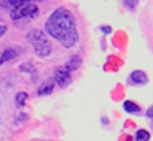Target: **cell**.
Wrapping results in <instances>:
<instances>
[{
  "label": "cell",
  "instance_id": "cell-1",
  "mask_svg": "<svg viewBox=\"0 0 153 141\" xmlns=\"http://www.w3.org/2000/svg\"><path fill=\"white\" fill-rule=\"evenodd\" d=\"M46 33L61 43L63 48H74L79 43V33L76 26V18L68 8H56L45 23Z\"/></svg>",
  "mask_w": 153,
  "mask_h": 141
},
{
  "label": "cell",
  "instance_id": "cell-2",
  "mask_svg": "<svg viewBox=\"0 0 153 141\" xmlns=\"http://www.w3.org/2000/svg\"><path fill=\"white\" fill-rule=\"evenodd\" d=\"M38 15H40V8H38V5H35L33 2L30 3H25V5L18 7V8H13L10 10V18L13 20V21H17V20H22V18H38Z\"/></svg>",
  "mask_w": 153,
  "mask_h": 141
},
{
  "label": "cell",
  "instance_id": "cell-3",
  "mask_svg": "<svg viewBox=\"0 0 153 141\" xmlns=\"http://www.w3.org/2000/svg\"><path fill=\"white\" fill-rule=\"evenodd\" d=\"M31 46H33V52L40 59L48 58V56L53 52V46H51L50 39H48L46 36H45V38H41V39H38V41H35V43H31Z\"/></svg>",
  "mask_w": 153,
  "mask_h": 141
},
{
  "label": "cell",
  "instance_id": "cell-4",
  "mask_svg": "<svg viewBox=\"0 0 153 141\" xmlns=\"http://www.w3.org/2000/svg\"><path fill=\"white\" fill-rule=\"evenodd\" d=\"M71 72L69 71H66L64 69V66H59V67H56L54 69V72H53V82L54 84H58L59 87H68V85L71 84Z\"/></svg>",
  "mask_w": 153,
  "mask_h": 141
},
{
  "label": "cell",
  "instance_id": "cell-5",
  "mask_svg": "<svg viewBox=\"0 0 153 141\" xmlns=\"http://www.w3.org/2000/svg\"><path fill=\"white\" fill-rule=\"evenodd\" d=\"M148 75L145 74L143 71H140V69H135V71H132V74L128 75V82L132 85H146L148 84Z\"/></svg>",
  "mask_w": 153,
  "mask_h": 141
},
{
  "label": "cell",
  "instance_id": "cell-6",
  "mask_svg": "<svg viewBox=\"0 0 153 141\" xmlns=\"http://www.w3.org/2000/svg\"><path fill=\"white\" fill-rule=\"evenodd\" d=\"M81 64H82L81 56L79 54H73L66 62H64V69H66V71H69V72H73V71H77V69L81 67Z\"/></svg>",
  "mask_w": 153,
  "mask_h": 141
},
{
  "label": "cell",
  "instance_id": "cell-7",
  "mask_svg": "<svg viewBox=\"0 0 153 141\" xmlns=\"http://www.w3.org/2000/svg\"><path fill=\"white\" fill-rule=\"evenodd\" d=\"M122 108L130 115H140L142 113V107H140L138 103H135L133 100H125L122 103Z\"/></svg>",
  "mask_w": 153,
  "mask_h": 141
},
{
  "label": "cell",
  "instance_id": "cell-8",
  "mask_svg": "<svg viewBox=\"0 0 153 141\" xmlns=\"http://www.w3.org/2000/svg\"><path fill=\"white\" fill-rule=\"evenodd\" d=\"M33 0H0V7L2 8H8V10H13L18 8V7L25 5V3H30Z\"/></svg>",
  "mask_w": 153,
  "mask_h": 141
},
{
  "label": "cell",
  "instance_id": "cell-9",
  "mask_svg": "<svg viewBox=\"0 0 153 141\" xmlns=\"http://www.w3.org/2000/svg\"><path fill=\"white\" fill-rule=\"evenodd\" d=\"M18 54H20V49L7 48V49H4V52H2V56H0V61H2V62H8V61H12V59L18 58Z\"/></svg>",
  "mask_w": 153,
  "mask_h": 141
},
{
  "label": "cell",
  "instance_id": "cell-10",
  "mask_svg": "<svg viewBox=\"0 0 153 141\" xmlns=\"http://www.w3.org/2000/svg\"><path fill=\"white\" fill-rule=\"evenodd\" d=\"M53 90H54V82L48 80V82H45V84H41L40 87H38L36 94H38V97H45V95L53 94Z\"/></svg>",
  "mask_w": 153,
  "mask_h": 141
},
{
  "label": "cell",
  "instance_id": "cell-11",
  "mask_svg": "<svg viewBox=\"0 0 153 141\" xmlns=\"http://www.w3.org/2000/svg\"><path fill=\"white\" fill-rule=\"evenodd\" d=\"M45 31H41V30H30V31L27 33V41L28 43H35V41H38V39H41V38H45Z\"/></svg>",
  "mask_w": 153,
  "mask_h": 141
},
{
  "label": "cell",
  "instance_id": "cell-12",
  "mask_svg": "<svg viewBox=\"0 0 153 141\" xmlns=\"http://www.w3.org/2000/svg\"><path fill=\"white\" fill-rule=\"evenodd\" d=\"M150 138H152V134H150L148 130H143V128L137 130V133H135V141H150Z\"/></svg>",
  "mask_w": 153,
  "mask_h": 141
},
{
  "label": "cell",
  "instance_id": "cell-13",
  "mask_svg": "<svg viewBox=\"0 0 153 141\" xmlns=\"http://www.w3.org/2000/svg\"><path fill=\"white\" fill-rule=\"evenodd\" d=\"M27 98H28L27 92H18V94L15 95V105H17L18 108H22L25 105V102H27Z\"/></svg>",
  "mask_w": 153,
  "mask_h": 141
},
{
  "label": "cell",
  "instance_id": "cell-14",
  "mask_svg": "<svg viewBox=\"0 0 153 141\" xmlns=\"http://www.w3.org/2000/svg\"><path fill=\"white\" fill-rule=\"evenodd\" d=\"M138 3H140V0H123V7H125L127 10H130V12L137 10Z\"/></svg>",
  "mask_w": 153,
  "mask_h": 141
},
{
  "label": "cell",
  "instance_id": "cell-15",
  "mask_svg": "<svg viewBox=\"0 0 153 141\" xmlns=\"http://www.w3.org/2000/svg\"><path fill=\"white\" fill-rule=\"evenodd\" d=\"M33 64H31L30 61H27V62H22L20 66H18V71H22V72H33Z\"/></svg>",
  "mask_w": 153,
  "mask_h": 141
},
{
  "label": "cell",
  "instance_id": "cell-16",
  "mask_svg": "<svg viewBox=\"0 0 153 141\" xmlns=\"http://www.w3.org/2000/svg\"><path fill=\"white\" fill-rule=\"evenodd\" d=\"M99 31L102 33V35H110V33H112V26L102 25V26H99Z\"/></svg>",
  "mask_w": 153,
  "mask_h": 141
},
{
  "label": "cell",
  "instance_id": "cell-17",
  "mask_svg": "<svg viewBox=\"0 0 153 141\" xmlns=\"http://www.w3.org/2000/svg\"><path fill=\"white\" fill-rule=\"evenodd\" d=\"M145 115H146V118H150V120H153V105L148 108V110L145 111Z\"/></svg>",
  "mask_w": 153,
  "mask_h": 141
},
{
  "label": "cell",
  "instance_id": "cell-18",
  "mask_svg": "<svg viewBox=\"0 0 153 141\" xmlns=\"http://www.w3.org/2000/svg\"><path fill=\"white\" fill-rule=\"evenodd\" d=\"M5 33H7V26H5V25H0V38H2Z\"/></svg>",
  "mask_w": 153,
  "mask_h": 141
},
{
  "label": "cell",
  "instance_id": "cell-19",
  "mask_svg": "<svg viewBox=\"0 0 153 141\" xmlns=\"http://www.w3.org/2000/svg\"><path fill=\"white\" fill-rule=\"evenodd\" d=\"M152 131H153V123H152Z\"/></svg>",
  "mask_w": 153,
  "mask_h": 141
}]
</instances>
